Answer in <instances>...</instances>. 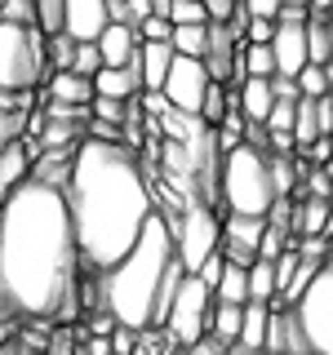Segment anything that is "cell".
<instances>
[{"instance_id":"8d00e7d4","label":"cell","mask_w":333,"mask_h":355,"mask_svg":"<svg viewBox=\"0 0 333 355\" xmlns=\"http://www.w3.org/2000/svg\"><path fill=\"white\" fill-rule=\"evenodd\" d=\"M266 133H293V103H275L266 116Z\"/></svg>"},{"instance_id":"b9f144b4","label":"cell","mask_w":333,"mask_h":355,"mask_svg":"<svg viewBox=\"0 0 333 355\" xmlns=\"http://www.w3.org/2000/svg\"><path fill=\"white\" fill-rule=\"evenodd\" d=\"M284 5H302L307 14H316V9H333V0H284Z\"/></svg>"},{"instance_id":"4dcf8cb0","label":"cell","mask_w":333,"mask_h":355,"mask_svg":"<svg viewBox=\"0 0 333 355\" xmlns=\"http://www.w3.org/2000/svg\"><path fill=\"white\" fill-rule=\"evenodd\" d=\"M67 71H76L80 80H94L98 71H103V58H98V44H76V53H71V67Z\"/></svg>"},{"instance_id":"f1b7e54d","label":"cell","mask_w":333,"mask_h":355,"mask_svg":"<svg viewBox=\"0 0 333 355\" xmlns=\"http://www.w3.org/2000/svg\"><path fill=\"white\" fill-rule=\"evenodd\" d=\"M169 22L173 27H209V14L200 0H173L169 5Z\"/></svg>"},{"instance_id":"e575fe53","label":"cell","mask_w":333,"mask_h":355,"mask_svg":"<svg viewBox=\"0 0 333 355\" xmlns=\"http://www.w3.org/2000/svg\"><path fill=\"white\" fill-rule=\"evenodd\" d=\"M44 44H49V53H44V58H49V67H53V71H67V67H71V53H76V44L67 40V36H49Z\"/></svg>"},{"instance_id":"ab89813d","label":"cell","mask_w":333,"mask_h":355,"mask_svg":"<svg viewBox=\"0 0 333 355\" xmlns=\"http://www.w3.org/2000/svg\"><path fill=\"white\" fill-rule=\"evenodd\" d=\"M271 98L275 103H298V85L289 76H271Z\"/></svg>"},{"instance_id":"f35d334b","label":"cell","mask_w":333,"mask_h":355,"mask_svg":"<svg viewBox=\"0 0 333 355\" xmlns=\"http://www.w3.org/2000/svg\"><path fill=\"white\" fill-rule=\"evenodd\" d=\"M107 347H111V355H129L133 347H138V333H133V329H111V338H107Z\"/></svg>"},{"instance_id":"f6af8a7d","label":"cell","mask_w":333,"mask_h":355,"mask_svg":"<svg viewBox=\"0 0 333 355\" xmlns=\"http://www.w3.org/2000/svg\"><path fill=\"white\" fill-rule=\"evenodd\" d=\"M160 355H178V351H173V347H164V351H160Z\"/></svg>"},{"instance_id":"52a82bcc","label":"cell","mask_w":333,"mask_h":355,"mask_svg":"<svg viewBox=\"0 0 333 355\" xmlns=\"http://www.w3.org/2000/svg\"><path fill=\"white\" fill-rule=\"evenodd\" d=\"M164 218H169L173 231V258L182 266V275H196L222 244V218L209 205H191L182 214H164Z\"/></svg>"},{"instance_id":"277c9868","label":"cell","mask_w":333,"mask_h":355,"mask_svg":"<svg viewBox=\"0 0 333 355\" xmlns=\"http://www.w3.org/2000/svg\"><path fill=\"white\" fill-rule=\"evenodd\" d=\"M218 196L227 214L240 218H266L275 205V187H271V169H266V155L253 147H240L222 155L218 169Z\"/></svg>"},{"instance_id":"d590c367","label":"cell","mask_w":333,"mask_h":355,"mask_svg":"<svg viewBox=\"0 0 333 355\" xmlns=\"http://www.w3.org/2000/svg\"><path fill=\"white\" fill-rule=\"evenodd\" d=\"M280 9H284V0H240V14L244 18H262V22H275Z\"/></svg>"},{"instance_id":"ac0fdd59","label":"cell","mask_w":333,"mask_h":355,"mask_svg":"<svg viewBox=\"0 0 333 355\" xmlns=\"http://www.w3.org/2000/svg\"><path fill=\"white\" fill-rule=\"evenodd\" d=\"M266 320H271V306L262 302H244V315H240V338L231 351L240 355H262V342H266Z\"/></svg>"},{"instance_id":"ffe728a7","label":"cell","mask_w":333,"mask_h":355,"mask_svg":"<svg viewBox=\"0 0 333 355\" xmlns=\"http://www.w3.org/2000/svg\"><path fill=\"white\" fill-rule=\"evenodd\" d=\"M329 227H333V200H302L298 205V214H293V236L302 240V236H329Z\"/></svg>"},{"instance_id":"30bf717a","label":"cell","mask_w":333,"mask_h":355,"mask_svg":"<svg viewBox=\"0 0 333 355\" xmlns=\"http://www.w3.org/2000/svg\"><path fill=\"white\" fill-rule=\"evenodd\" d=\"M262 231H266V218L227 214V218H222V244H218L222 262L244 266V271H249V266L258 262V240H262Z\"/></svg>"},{"instance_id":"7a4b0ae2","label":"cell","mask_w":333,"mask_h":355,"mask_svg":"<svg viewBox=\"0 0 333 355\" xmlns=\"http://www.w3.org/2000/svg\"><path fill=\"white\" fill-rule=\"evenodd\" d=\"M80 262L111 271L155 214L147 169L125 142H80L71 155V178L62 187Z\"/></svg>"},{"instance_id":"83f0119b","label":"cell","mask_w":333,"mask_h":355,"mask_svg":"<svg viewBox=\"0 0 333 355\" xmlns=\"http://www.w3.org/2000/svg\"><path fill=\"white\" fill-rule=\"evenodd\" d=\"M31 14H36V31L44 40L62 36V0H31Z\"/></svg>"},{"instance_id":"5bb4252c","label":"cell","mask_w":333,"mask_h":355,"mask_svg":"<svg viewBox=\"0 0 333 355\" xmlns=\"http://www.w3.org/2000/svg\"><path fill=\"white\" fill-rule=\"evenodd\" d=\"M94 44H98L103 67H133V62H138V31L125 27V22H111Z\"/></svg>"},{"instance_id":"7c38bea8","label":"cell","mask_w":333,"mask_h":355,"mask_svg":"<svg viewBox=\"0 0 333 355\" xmlns=\"http://www.w3.org/2000/svg\"><path fill=\"white\" fill-rule=\"evenodd\" d=\"M266 49H271L275 76H289V80H293V76L307 67V22H275Z\"/></svg>"},{"instance_id":"44dd1931","label":"cell","mask_w":333,"mask_h":355,"mask_svg":"<svg viewBox=\"0 0 333 355\" xmlns=\"http://www.w3.org/2000/svg\"><path fill=\"white\" fill-rule=\"evenodd\" d=\"M214 302L222 306H244L249 302V275H244V266H222V275H218V284H214Z\"/></svg>"},{"instance_id":"2e32d148","label":"cell","mask_w":333,"mask_h":355,"mask_svg":"<svg viewBox=\"0 0 333 355\" xmlns=\"http://www.w3.org/2000/svg\"><path fill=\"white\" fill-rule=\"evenodd\" d=\"M236 107L240 116L249 120V125H266V116H271L275 98H271V80H253V76H244L236 85Z\"/></svg>"},{"instance_id":"836d02e7","label":"cell","mask_w":333,"mask_h":355,"mask_svg":"<svg viewBox=\"0 0 333 355\" xmlns=\"http://www.w3.org/2000/svg\"><path fill=\"white\" fill-rule=\"evenodd\" d=\"M307 191L311 200H333V169H320V164H307Z\"/></svg>"},{"instance_id":"d6a6232c","label":"cell","mask_w":333,"mask_h":355,"mask_svg":"<svg viewBox=\"0 0 333 355\" xmlns=\"http://www.w3.org/2000/svg\"><path fill=\"white\" fill-rule=\"evenodd\" d=\"M133 31H138V44H169L173 22H169V18H142Z\"/></svg>"},{"instance_id":"60d3db41","label":"cell","mask_w":333,"mask_h":355,"mask_svg":"<svg viewBox=\"0 0 333 355\" xmlns=\"http://www.w3.org/2000/svg\"><path fill=\"white\" fill-rule=\"evenodd\" d=\"M187 355H231V351H227V347H222V342H214V338H209V333H205V338H200L196 347H187Z\"/></svg>"},{"instance_id":"74e56055","label":"cell","mask_w":333,"mask_h":355,"mask_svg":"<svg viewBox=\"0 0 333 355\" xmlns=\"http://www.w3.org/2000/svg\"><path fill=\"white\" fill-rule=\"evenodd\" d=\"M271 31H275V22L244 18V40H249V44H271Z\"/></svg>"},{"instance_id":"f546056e","label":"cell","mask_w":333,"mask_h":355,"mask_svg":"<svg viewBox=\"0 0 333 355\" xmlns=\"http://www.w3.org/2000/svg\"><path fill=\"white\" fill-rule=\"evenodd\" d=\"M89 120H103V125H116V129H125V120H129V103H111V98H94V103H89Z\"/></svg>"},{"instance_id":"8fae6325","label":"cell","mask_w":333,"mask_h":355,"mask_svg":"<svg viewBox=\"0 0 333 355\" xmlns=\"http://www.w3.org/2000/svg\"><path fill=\"white\" fill-rule=\"evenodd\" d=\"M111 27L107 0H62V36L71 44H94Z\"/></svg>"},{"instance_id":"cb8c5ba5","label":"cell","mask_w":333,"mask_h":355,"mask_svg":"<svg viewBox=\"0 0 333 355\" xmlns=\"http://www.w3.org/2000/svg\"><path fill=\"white\" fill-rule=\"evenodd\" d=\"M307 62H316V67L333 62V31L325 18H307Z\"/></svg>"},{"instance_id":"ee69618b","label":"cell","mask_w":333,"mask_h":355,"mask_svg":"<svg viewBox=\"0 0 333 355\" xmlns=\"http://www.w3.org/2000/svg\"><path fill=\"white\" fill-rule=\"evenodd\" d=\"M14 355H44V351H27V347H22V351H14Z\"/></svg>"},{"instance_id":"d6986e66","label":"cell","mask_w":333,"mask_h":355,"mask_svg":"<svg viewBox=\"0 0 333 355\" xmlns=\"http://www.w3.org/2000/svg\"><path fill=\"white\" fill-rule=\"evenodd\" d=\"M44 94H49V103H62V107H89L94 103V85L80 80L76 71H49Z\"/></svg>"},{"instance_id":"6da1fadb","label":"cell","mask_w":333,"mask_h":355,"mask_svg":"<svg viewBox=\"0 0 333 355\" xmlns=\"http://www.w3.org/2000/svg\"><path fill=\"white\" fill-rule=\"evenodd\" d=\"M76 249L67 196L40 182H22L0 200V311L31 320L71 315Z\"/></svg>"},{"instance_id":"4fadbf2b","label":"cell","mask_w":333,"mask_h":355,"mask_svg":"<svg viewBox=\"0 0 333 355\" xmlns=\"http://www.w3.org/2000/svg\"><path fill=\"white\" fill-rule=\"evenodd\" d=\"M205 71H209V80L214 85H231L236 80V62H240V53H236V27H222V22H209V44H205Z\"/></svg>"},{"instance_id":"3957f363","label":"cell","mask_w":333,"mask_h":355,"mask_svg":"<svg viewBox=\"0 0 333 355\" xmlns=\"http://www.w3.org/2000/svg\"><path fill=\"white\" fill-rule=\"evenodd\" d=\"M173 231H169V218L155 209L142 227V236L133 240V249L120 258L111 271H103V311L116 320L120 329H151V306H155V293H160L164 275L173 266Z\"/></svg>"},{"instance_id":"7402d4cb","label":"cell","mask_w":333,"mask_h":355,"mask_svg":"<svg viewBox=\"0 0 333 355\" xmlns=\"http://www.w3.org/2000/svg\"><path fill=\"white\" fill-rule=\"evenodd\" d=\"M240 315H244V306H222L214 302V311H209V338L222 342V347H236V338H240Z\"/></svg>"},{"instance_id":"9c48e42d","label":"cell","mask_w":333,"mask_h":355,"mask_svg":"<svg viewBox=\"0 0 333 355\" xmlns=\"http://www.w3.org/2000/svg\"><path fill=\"white\" fill-rule=\"evenodd\" d=\"M209 85H214V80H209L205 62H196V58H178V53H173V62H169V76H164L160 94H164V103H169L173 111L200 116V103H205Z\"/></svg>"},{"instance_id":"5b68a950","label":"cell","mask_w":333,"mask_h":355,"mask_svg":"<svg viewBox=\"0 0 333 355\" xmlns=\"http://www.w3.org/2000/svg\"><path fill=\"white\" fill-rule=\"evenodd\" d=\"M49 58H44V36L36 27L0 22V94H27L40 80H49Z\"/></svg>"},{"instance_id":"9a60e30c","label":"cell","mask_w":333,"mask_h":355,"mask_svg":"<svg viewBox=\"0 0 333 355\" xmlns=\"http://www.w3.org/2000/svg\"><path fill=\"white\" fill-rule=\"evenodd\" d=\"M89 85H94V98H111V103H133V98L142 94L138 62L133 67H103Z\"/></svg>"},{"instance_id":"d4e9b609","label":"cell","mask_w":333,"mask_h":355,"mask_svg":"<svg viewBox=\"0 0 333 355\" xmlns=\"http://www.w3.org/2000/svg\"><path fill=\"white\" fill-rule=\"evenodd\" d=\"M205 44H209V27H173L169 31V49L178 58H205Z\"/></svg>"},{"instance_id":"7bdbcfd3","label":"cell","mask_w":333,"mask_h":355,"mask_svg":"<svg viewBox=\"0 0 333 355\" xmlns=\"http://www.w3.org/2000/svg\"><path fill=\"white\" fill-rule=\"evenodd\" d=\"M129 355H160V351H151V347H133Z\"/></svg>"},{"instance_id":"603a6c76","label":"cell","mask_w":333,"mask_h":355,"mask_svg":"<svg viewBox=\"0 0 333 355\" xmlns=\"http://www.w3.org/2000/svg\"><path fill=\"white\" fill-rule=\"evenodd\" d=\"M293 85H298V98H325V94H333V62L329 67H316V62H307L302 71L293 76Z\"/></svg>"},{"instance_id":"ba28073f","label":"cell","mask_w":333,"mask_h":355,"mask_svg":"<svg viewBox=\"0 0 333 355\" xmlns=\"http://www.w3.org/2000/svg\"><path fill=\"white\" fill-rule=\"evenodd\" d=\"M209 311H214V293H209L196 275H182V284H178L169 311H164V324H160L164 342H169L173 351L196 347V342L209 333Z\"/></svg>"},{"instance_id":"4316f807","label":"cell","mask_w":333,"mask_h":355,"mask_svg":"<svg viewBox=\"0 0 333 355\" xmlns=\"http://www.w3.org/2000/svg\"><path fill=\"white\" fill-rule=\"evenodd\" d=\"M236 103V94H227V85H209V94H205V103H200V120H205L209 129H218L222 125V116H227V107Z\"/></svg>"},{"instance_id":"8992f818","label":"cell","mask_w":333,"mask_h":355,"mask_svg":"<svg viewBox=\"0 0 333 355\" xmlns=\"http://www.w3.org/2000/svg\"><path fill=\"white\" fill-rule=\"evenodd\" d=\"M289 315L298 324V338H302L307 355H333V262H325L316 271V280L289 306Z\"/></svg>"},{"instance_id":"484cf974","label":"cell","mask_w":333,"mask_h":355,"mask_svg":"<svg viewBox=\"0 0 333 355\" xmlns=\"http://www.w3.org/2000/svg\"><path fill=\"white\" fill-rule=\"evenodd\" d=\"M244 275H249V302L271 306V302H275V271H271V262L258 258V262H253Z\"/></svg>"},{"instance_id":"1f68e13d","label":"cell","mask_w":333,"mask_h":355,"mask_svg":"<svg viewBox=\"0 0 333 355\" xmlns=\"http://www.w3.org/2000/svg\"><path fill=\"white\" fill-rule=\"evenodd\" d=\"M205 5L209 22H222V27H244V14H240V0H200Z\"/></svg>"},{"instance_id":"e0dca14e","label":"cell","mask_w":333,"mask_h":355,"mask_svg":"<svg viewBox=\"0 0 333 355\" xmlns=\"http://www.w3.org/2000/svg\"><path fill=\"white\" fill-rule=\"evenodd\" d=\"M169 62H173L169 44H138V80H142V94H160L164 76H169Z\"/></svg>"}]
</instances>
